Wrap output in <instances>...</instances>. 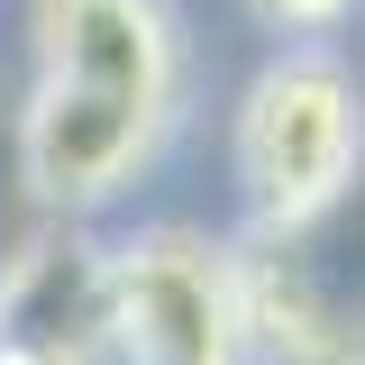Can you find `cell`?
<instances>
[{
	"mask_svg": "<svg viewBox=\"0 0 365 365\" xmlns=\"http://www.w3.org/2000/svg\"><path fill=\"white\" fill-rule=\"evenodd\" d=\"M37 73L19 165L46 210L119 201L182 119V9L174 0H37Z\"/></svg>",
	"mask_w": 365,
	"mask_h": 365,
	"instance_id": "1",
	"label": "cell"
},
{
	"mask_svg": "<svg viewBox=\"0 0 365 365\" xmlns=\"http://www.w3.org/2000/svg\"><path fill=\"white\" fill-rule=\"evenodd\" d=\"M228 165H237V201H247L256 237L329 210L365 165V83L347 73V55L338 46H274L256 64V83L237 91Z\"/></svg>",
	"mask_w": 365,
	"mask_h": 365,
	"instance_id": "2",
	"label": "cell"
},
{
	"mask_svg": "<svg viewBox=\"0 0 365 365\" xmlns=\"http://www.w3.org/2000/svg\"><path fill=\"white\" fill-rule=\"evenodd\" d=\"M101 319L119 365H247V256L201 228H137L101 256Z\"/></svg>",
	"mask_w": 365,
	"mask_h": 365,
	"instance_id": "3",
	"label": "cell"
},
{
	"mask_svg": "<svg viewBox=\"0 0 365 365\" xmlns=\"http://www.w3.org/2000/svg\"><path fill=\"white\" fill-rule=\"evenodd\" d=\"M110 356L101 319V256L91 247H37L0 283V365H91Z\"/></svg>",
	"mask_w": 365,
	"mask_h": 365,
	"instance_id": "4",
	"label": "cell"
},
{
	"mask_svg": "<svg viewBox=\"0 0 365 365\" xmlns=\"http://www.w3.org/2000/svg\"><path fill=\"white\" fill-rule=\"evenodd\" d=\"M247 19L274 28V37H292V46H319L356 19V0H247Z\"/></svg>",
	"mask_w": 365,
	"mask_h": 365,
	"instance_id": "5",
	"label": "cell"
}]
</instances>
